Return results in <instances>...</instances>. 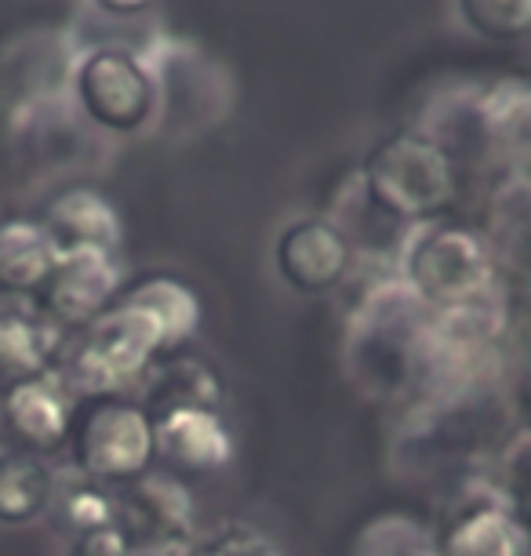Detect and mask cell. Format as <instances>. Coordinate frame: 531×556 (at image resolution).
Listing matches in <instances>:
<instances>
[{"mask_svg": "<svg viewBox=\"0 0 531 556\" xmlns=\"http://www.w3.org/2000/svg\"><path fill=\"white\" fill-rule=\"evenodd\" d=\"M357 556H441V545L412 517L390 513V517L364 523V531L357 534Z\"/></svg>", "mask_w": 531, "mask_h": 556, "instance_id": "19", "label": "cell"}, {"mask_svg": "<svg viewBox=\"0 0 531 556\" xmlns=\"http://www.w3.org/2000/svg\"><path fill=\"white\" fill-rule=\"evenodd\" d=\"M274 262L280 280L299 295H328L350 273L353 248L339 226L325 218H299L280 229Z\"/></svg>", "mask_w": 531, "mask_h": 556, "instance_id": "7", "label": "cell"}, {"mask_svg": "<svg viewBox=\"0 0 531 556\" xmlns=\"http://www.w3.org/2000/svg\"><path fill=\"white\" fill-rule=\"evenodd\" d=\"M161 350H168V339L157 328V320L117 295V302L91 320L85 339L77 342L69 361V379L88 396L117 393L121 386L150 371V361Z\"/></svg>", "mask_w": 531, "mask_h": 556, "instance_id": "4", "label": "cell"}, {"mask_svg": "<svg viewBox=\"0 0 531 556\" xmlns=\"http://www.w3.org/2000/svg\"><path fill=\"white\" fill-rule=\"evenodd\" d=\"M66 556H139L128 542L121 539L117 528H99L88 534H77Z\"/></svg>", "mask_w": 531, "mask_h": 556, "instance_id": "22", "label": "cell"}, {"mask_svg": "<svg viewBox=\"0 0 531 556\" xmlns=\"http://www.w3.org/2000/svg\"><path fill=\"white\" fill-rule=\"evenodd\" d=\"M73 96L85 117L110 135H135L157 113V77L121 48H99L80 59Z\"/></svg>", "mask_w": 531, "mask_h": 556, "instance_id": "5", "label": "cell"}, {"mask_svg": "<svg viewBox=\"0 0 531 556\" xmlns=\"http://www.w3.org/2000/svg\"><path fill=\"white\" fill-rule=\"evenodd\" d=\"M66 444L77 473L106 488L146 477L157 458L150 412L121 393H99L73 407Z\"/></svg>", "mask_w": 531, "mask_h": 556, "instance_id": "1", "label": "cell"}, {"mask_svg": "<svg viewBox=\"0 0 531 556\" xmlns=\"http://www.w3.org/2000/svg\"><path fill=\"white\" fill-rule=\"evenodd\" d=\"M361 186L379 212L404 223L433 218L455 193L447 153L433 139L408 131L375 146L361 167Z\"/></svg>", "mask_w": 531, "mask_h": 556, "instance_id": "2", "label": "cell"}, {"mask_svg": "<svg viewBox=\"0 0 531 556\" xmlns=\"http://www.w3.org/2000/svg\"><path fill=\"white\" fill-rule=\"evenodd\" d=\"M73 401L59 375H29V379L12 382V390L0 401V422L26 447H59L69 437Z\"/></svg>", "mask_w": 531, "mask_h": 556, "instance_id": "10", "label": "cell"}, {"mask_svg": "<svg viewBox=\"0 0 531 556\" xmlns=\"http://www.w3.org/2000/svg\"><path fill=\"white\" fill-rule=\"evenodd\" d=\"M223 386L218 375L201 361H175L153 371L150 390H146V412L161 415L172 407H218Z\"/></svg>", "mask_w": 531, "mask_h": 556, "instance_id": "17", "label": "cell"}, {"mask_svg": "<svg viewBox=\"0 0 531 556\" xmlns=\"http://www.w3.org/2000/svg\"><path fill=\"white\" fill-rule=\"evenodd\" d=\"M59 345V331L48 320L23 309H0V371L12 379L40 375Z\"/></svg>", "mask_w": 531, "mask_h": 556, "instance_id": "15", "label": "cell"}, {"mask_svg": "<svg viewBox=\"0 0 531 556\" xmlns=\"http://www.w3.org/2000/svg\"><path fill=\"white\" fill-rule=\"evenodd\" d=\"M121 299L150 313L157 320V328L164 331V339H168V345L190 339L197 324H201V302L175 277H146L135 288L121 291Z\"/></svg>", "mask_w": 531, "mask_h": 556, "instance_id": "16", "label": "cell"}, {"mask_svg": "<svg viewBox=\"0 0 531 556\" xmlns=\"http://www.w3.org/2000/svg\"><path fill=\"white\" fill-rule=\"evenodd\" d=\"M401 280L430 313L470 306L492 285V258L463 226L419 223L404 248Z\"/></svg>", "mask_w": 531, "mask_h": 556, "instance_id": "3", "label": "cell"}, {"mask_svg": "<svg viewBox=\"0 0 531 556\" xmlns=\"http://www.w3.org/2000/svg\"><path fill=\"white\" fill-rule=\"evenodd\" d=\"M55 480L59 477L40 458L26 455V451H4L0 455V523L26 528L51 513Z\"/></svg>", "mask_w": 531, "mask_h": 556, "instance_id": "12", "label": "cell"}, {"mask_svg": "<svg viewBox=\"0 0 531 556\" xmlns=\"http://www.w3.org/2000/svg\"><path fill=\"white\" fill-rule=\"evenodd\" d=\"M106 15H117V18H131V15H142L153 0H96Z\"/></svg>", "mask_w": 531, "mask_h": 556, "instance_id": "23", "label": "cell"}, {"mask_svg": "<svg viewBox=\"0 0 531 556\" xmlns=\"http://www.w3.org/2000/svg\"><path fill=\"white\" fill-rule=\"evenodd\" d=\"M40 226L48 229L59 255H73V251H102V255H113L121 244V215L96 190H69L55 197L48 204Z\"/></svg>", "mask_w": 531, "mask_h": 556, "instance_id": "11", "label": "cell"}, {"mask_svg": "<svg viewBox=\"0 0 531 556\" xmlns=\"http://www.w3.org/2000/svg\"><path fill=\"white\" fill-rule=\"evenodd\" d=\"M113 528L139 556H190L193 498L175 477L146 473L113 491Z\"/></svg>", "mask_w": 531, "mask_h": 556, "instance_id": "6", "label": "cell"}, {"mask_svg": "<svg viewBox=\"0 0 531 556\" xmlns=\"http://www.w3.org/2000/svg\"><path fill=\"white\" fill-rule=\"evenodd\" d=\"M40 291H45V309L51 320L88 328L117 302L121 269L113 255H102V251H73V255H59Z\"/></svg>", "mask_w": 531, "mask_h": 556, "instance_id": "8", "label": "cell"}, {"mask_svg": "<svg viewBox=\"0 0 531 556\" xmlns=\"http://www.w3.org/2000/svg\"><path fill=\"white\" fill-rule=\"evenodd\" d=\"M459 15L477 37L498 45L531 37V0H459Z\"/></svg>", "mask_w": 531, "mask_h": 556, "instance_id": "20", "label": "cell"}, {"mask_svg": "<svg viewBox=\"0 0 531 556\" xmlns=\"http://www.w3.org/2000/svg\"><path fill=\"white\" fill-rule=\"evenodd\" d=\"M51 509H59L62 523L73 534H88L99 528H113V491L99 480H88L77 473L73 484H59L55 480V502Z\"/></svg>", "mask_w": 531, "mask_h": 556, "instance_id": "18", "label": "cell"}, {"mask_svg": "<svg viewBox=\"0 0 531 556\" xmlns=\"http://www.w3.org/2000/svg\"><path fill=\"white\" fill-rule=\"evenodd\" d=\"M150 418L157 455L182 473H207L233 455V437L215 407H172Z\"/></svg>", "mask_w": 531, "mask_h": 556, "instance_id": "9", "label": "cell"}, {"mask_svg": "<svg viewBox=\"0 0 531 556\" xmlns=\"http://www.w3.org/2000/svg\"><path fill=\"white\" fill-rule=\"evenodd\" d=\"M190 556H285V549L255 523H223L193 542Z\"/></svg>", "mask_w": 531, "mask_h": 556, "instance_id": "21", "label": "cell"}, {"mask_svg": "<svg viewBox=\"0 0 531 556\" xmlns=\"http://www.w3.org/2000/svg\"><path fill=\"white\" fill-rule=\"evenodd\" d=\"M441 556H524V531L498 506H473L447 523Z\"/></svg>", "mask_w": 531, "mask_h": 556, "instance_id": "14", "label": "cell"}, {"mask_svg": "<svg viewBox=\"0 0 531 556\" xmlns=\"http://www.w3.org/2000/svg\"><path fill=\"white\" fill-rule=\"evenodd\" d=\"M59 262V248L51 244L48 229L29 218L0 223V288L34 291L45 288Z\"/></svg>", "mask_w": 531, "mask_h": 556, "instance_id": "13", "label": "cell"}]
</instances>
